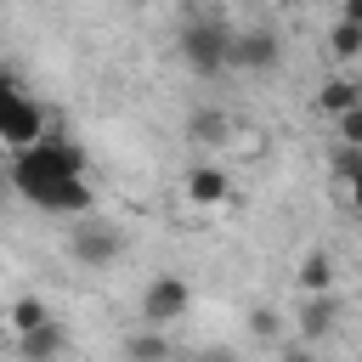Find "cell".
<instances>
[{
    "instance_id": "cell-1",
    "label": "cell",
    "mask_w": 362,
    "mask_h": 362,
    "mask_svg": "<svg viewBox=\"0 0 362 362\" xmlns=\"http://www.w3.org/2000/svg\"><path fill=\"white\" fill-rule=\"evenodd\" d=\"M74 175H85V153H79L74 141H62V136H45V141L11 153V187H17L28 204H40L51 187L74 181Z\"/></svg>"
},
{
    "instance_id": "cell-2",
    "label": "cell",
    "mask_w": 362,
    "mask_h": 362,
    "mask_svg": "<svg viewBox=\"0 0 362 362\" xmlns=\"http://www.w3.org/2000/svg\"><path fill=\"white\" fill-rule=\"evenodd\" d=\"M45 136H51L45 107L17 85V74H6V79H0V141L17 153V147H34V141H45Z\"/></svg>"
},
{
    "instance_id": "cell-3",
    "label": "cell",
    "mask_w": 362,
    "mask_h": 362,
    "mask_svg": "<svg viewBox=\"0 0 362 362\" xmlns=\"http://www.w3.org/2000/svg\"><path fill=\"white\" fill-rule=\"evenodd\" d=\"M232 28L226 23H215V17H192L187 28H181V62L192 68V74H221V68H232Z\"/></svg>"
},
{
    "instance_id": "cell-4",
    "label": "cell",
    "mask_w": 362,
    "mask_h": 362,
    "mask_svg": "<svg viewBox=\"0 0 362 362\" xmlns=\"http://www.w3.org/2000/svg\"><path fill=\"white\" fill-rule=\"evenodd\" d=\"M68 255H74L79 266L102 272V266H113V260L124 255V238H119L107 221H90V215H85V226H74V238H68Z\"/></svg>"
},
{
    "instance_id": "cell-5",
    "label": "cell",
    "mask_w": 362,
    "mask_h": 362,
    "mask_svg": "<svg viewBox=\"0 0 362 362\" xmlns=\"http://www.w3.org/2000/svg\"><path fill=\"white\" fill-rule=\"evenodd\" d=\"M187 305H192V288H187L175 272L153 277V283H147V294H141V317H147L153 328H170L175 317H187Z\"/></svg>"
},
{
    "instance_id": "cell-6",
    "label": "cell",
    "mask_w": 362,
    "mask_h": 362,
    "mask_svg": "<svg viewBox=\"0 0 362 362\" xmlns=\"http://www.w3.org/2000/svg\"><path fill=\"white\" fill-rule=\"evenodd\" d=\"M181 192H187L192 209H221V204H232V181H226L221 164H192V170L181 175Z\"/></svg>"
},
{
    "instance_id": "cell-7",
    "label": "cell",
    "mask_w": 362,
    "mask_h": 362,
    "mask_svg": "<svg viewBox=\"0 0 362 362\" xmlns=\"http://www.w3.org/2000/svg\"><path fill=\"white\" fill-rule=\"evenodd\" d=\"M277 62V34L272 28H243L232 40V68H272Z\"/></svg>"
},
{
    "instance_id": "cell-8",
    "label": "cell",
    "mask_w": 362,
    "mask_h": 362,
    "mask_svg": "<svg viewBox=\"0 0 362 362\" xmlns=\"http://www.w3.org/2000/svg\"><path fill=\"white\" fill-rule=\"evenodd\" d=\"M90 204H96V192H90V181L85 175H74V181H62V187H51L34 209H45V215H90Z\"/></svg>"
},
{
    "instance_id": "cell-9",
    "label": "cell",
    "mask_w": 362,
    "mask_h": 362,
    "mask_svg": "<svg viewBox=\"0 0 362 362\" xmlns=\"http://www.w3.org/2000/svg\"><path fill=\"white\" fill-rule=\"evenodd\" d=\"M62 351H68V334L57 328V317L40 322V328H28V334H17V356H23V362H51V356H62Z\"/></svg>"
},
{
    "instance_id": "cell-10",
    "label": "cell",
    "mask_w": 362,
    "mask_h": 362,
    "mask_svg": "<svg viewBox=\"0 0 362 362\" xmlns=\"http://www.w3.org/2000/svg\"><path fill=\"white\" fill-rule=\"evenodd\" d=\"M187 136H192L198 147H226V141H232V119H226L221 107H198V113L187 119Z\"/></svg>"
},
{
    "instance_id": "cell-11",
    "label": "cell",
    "mask_w": 362,
    "mask_h": 362,
    "mask_svg": "<svg viewBox=\"0 0 362 362\" xmlns=\"http://www.w3.org/2000/svg\"><path fill=\"white\" fill-rule=\"evenodd\" d=\"M334 317H339V305H334L328 288H322V294H305V300H300V317H294V322H300L305 339H322V334L334 328Z\"/></svg>"
},
{
    "instance_id": "cell-12",
    "label": "cell",
    "mask_w": 362,
    "mask_h": 362,
    "mask_svg": "<svg viewBox=\"0 0 362 362\" xmlns=\"http://www.w3.org/2000/svg\"><path fill=\"white\" fill-rule=\"evenodd\" d=\"M351 107H362V79H345V74H339V79H328V85L317 90V113H334V119H339V113H351Z\"/></svg>"
},
{
    "instance_id": "cell-13",
    "label": "cell",
    "mask_w": 362,
    "mask_h": 362,
    "mask_svg": "<svg viewBox=\"0 0 362 362\" xmlns=\"http://www.w3.org/2000/svg\"><path fill=\"white\" fill-rule=\"evenodd\" d=\"M300 288H305V294H322V288H334V260H328L322 249H311V255L300 260Z\"/></svg>"
},
{
    "instance_id": "cell-14",
    "label": "cell",
    "mask_w": 362,
    "mask_h": 362,
    "mask_svg": "<svg viewBox=\"0 0 362 362\" xmlns=\"http://www.w3.org/2000/svg\"><path fill=\"white\" fill-rule=\"evenodd\" d=\"M11 334H28V328H40V322H51V311H45V300L40 294H23V300H11Z\"/></svg>"
},
{
    "instance_id": "cell-15",
    "label": "cell",
    "mask_w": 362,
    "mask_h": 362,
    "mask_svg": "<svg viewBox=\"0 0 362 362\" xmlns=\"http://www.w3.org/2000/svg\"><path fill=\"white\" fill-rule=\"evenodd\" d=\"M328 51H334L339 62H356V57H362V23L339 17V23H334V34H328Z\"/></svg>"
},
{
    "instance_id": "cell-16",
    "label": "cell",
    "mask_w": 362,
    "mask_h": 362,
    "mask_svg": "<svg viewBox=\"0 0 362 362\" xmlns=\"http://www.w3.org/2000/svg\"><path fill=\"white\" fill-rule=\"evenodd\" d=\"M124 351H130V356H164V351H170V339H158V334H130V339H124Z\"/></svg>"
},
{
    "instance_id": "cell-17",
    "label": "cell",
    "mask_w": 362,
    "mask_h": 362,
    "mask_svg": "<svg viewBox=\"0 0 362 362\" xmlns=\"http://www.w3.org/2000/svg\"><path fill=\"white\" fill-rule=\"evenodd\" d=\"M334 124H339V141H351V147H362V107H351V113H339Z\"/></svg>"
},
{
    "instance_id": "cell-18",
    "label": "cell",
    "mask_w": 362,
    "mask_h": 362,
    "mask_svg": "<svg viewBox=\"0 0 362 362\" xmlns=\"http://www.w3.org/2000/svg\"><path fill=\"white\" fill-rule=\"evenodd\" d=\"M339 198H345V209H351V215H362V175L339 181Z\"/></svg>"
},
{
    "instance_id": "cell-19",
    "label": "cell",
    "mask_w": 362,
    "mask_h": 362,
    "mask_svg": "<svg viewBox=\"0 0 362 362\" xmlns=\"http://www.w3.org/2000/svg\"><path fill=\"white\" fill-rule=\"evenodd\" d=\"M249 328L266 339V334H277V317H272V311H249Z\"/></svg>"
},
{
    "instance_id": "cell-20",
    "label": "cell",
    "mask_w": 362,
    "mask_h": 362,
    "mask_svg": "<svg viewBox=\"0 0 362 362\" xmlns=\"http://www.w3.org/2000/svg\"><path fill=\"white\" fill-rule=\"evenodd\" d=\"M339 17H351V23H362V0H345V6H339Z\"/></svg>"
}]
</instances>
